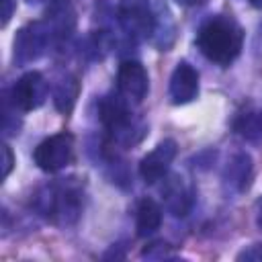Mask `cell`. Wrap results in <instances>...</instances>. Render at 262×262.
Returning a JSON list of instances; mask_svg holds the SVG:
<instances>
[{
    "instance_id": "cell-1",
    "label": "cell",
    "mask_w": 262,
    "mask_h": 262,
    "mask_svg": "<svg viewBox=\"0 0 262 262\" xmlns=\"http://www.w3.org/2000/svg\"><path fill=\"white\" fill-rule=\"evenodd\" d=\"M33 207L47 221L59 227L74 225L84 209V188L78 182V178H66L47 184L39 188L33 196Z\"/></svg>"
},
{
    "instance_id": "cell-2",
    "label": "cell",
    "mask_w": 262,
    "mask_h": 262,
    "mask_svg": "<svg viewBox=\"0 0 262 262\" xmlns=\"http://www.w3.org/2000/svg\"><path fill=\"white\" fill-rule=\"evenodd\" d=\"M196 47L209 61L225 68L244 47V29L231 16H209L196 31Z\"/></svg>"
},
{
    "instance_id": "cell-3",
    "label": "cell",
    "mask_w": 262,
    "mask_h": 262,
    "mask_svg": "<svg viewBox=\"0 0 262 262\" xmlns=\"http://www.w3.org/2000/svg\"><path fill=\"white\" fill-rule=\"evenodd\" d=\"M70 27H72V23L70 25L66 23L63 12L53 14L47 20L29 23L14 37V61L18 66H27V63L39 59L55 39L66 35V31Z\"/></svg>"
},
{
    "instance_id": "cell-4",
    "label": "cell",
    "mask_w": 262,
    "mask_h": 262,
    "mask_svg": "<svg viewBox=\"0 0 262 262\" xmlns=\"http://www.w3.org/2000/svg\"><path fill=\"white\" fill-rule=\"evenodd\" d=\"M98 117L102 127L111 133L113 141L125 147H131L139 143L145 135V125L133 119V113L129 108V100L121 94H111L100 100Z\"/></svg>"
},
{
    "instance_id": "cell-5",
    "label": "cell",
    "mask_w": 262,
    "mask_h": 262,
    "mask_svg": "<svg viewBox=\"0 0 262 262\" xmlns=\"http://www.w3.org/2000/svg\"><path fill=\"white\" fill-rule=\"evenodd\" d=\"M119 23L131 39H151L156 0H119Z\"/></svg>"
},
{
    "instance_id": "cell-6",
    "label": "cell",
    "mask_w": 262,
    "mask_h": 262,
    "mask_svg": "<svg viewBox=\"0 0 262 262\" xmlns=\"http://www.w3.org/2000/svg\"><path fill=\"white\" fill-rule=\"evenodd\" d=\"M33 160L43 172L53 174V172L63 170L74 160V137L70 133L61 131V133H55V135L43 139L35 147Z\"/></svg>"
},
{
    "instance_id": "cell-7",
    "label": "cell",
    "mask_w": 262,
    "mask_h": 262,
    "mask_svg": "<svg viewBox=\"0 0 262 262\" xmlns=\"http://www.w3.org/2000/svg\"><path fill=\"white\" fill-rule=\"evenodd\" d=\"M47 90H49V86H47L43 74H39V72H27L25 76H20L14 82V86L10 90V100L23 113L35 111V108H39L45 102Z\"/></svg>"
},
{
    "instance_id": "cell-8",
    "label": "cell",
    "mask_w": 262,
    "mask_h": 262,
    "mask_svg": "<svg viewBox=\"0 0 262 262\" xmlns=\"http://www.w3.org/2000/svg\"><path fill=\"white\" fill-rule=\"evenodd\" d=\"M117 88L129 102H141L149 90V78L145 68L137 59H125L117 72Z\"/></svg>"
},
{
    "instance_id": "cell-9",
    "label": "cell",
    "mask_w": 262,
    "mask_h": 262,
    "mask_svg": "<svg viewBox=\"0 0 262 262\" xmlns=\"http://www.w3.org/2000/svg\"><path fill=\"white\" fill-rule=\"evenodd\" d=\"M176 141L174 139H164L160 141L141 162H139V176L143 178L145 184H154L158 180H162L168 170H170V164L174 162L176 158Z\"/></svg>"
},
{
    "instance_id": "cell-10",
    "label": "cell",
    "mask_w": 262,
    "mask_h": 262,
    "mask_svg": "<svg viewBox=\"0 0 262 262\" xmlns=\"http://www.w3.org/2000/svg\"><path fill=\"white\" fill-rule=\"evenodd\" d=\"M199 96V72L188 61H178L170 76V98L174 104L192 102Z\"/></svg>"
},
{
    "instance_id": "cell-11",
    "label": "cell",
    "mask_w": 262,
    "mask_h": 262,
    "mask_svg": "<svg viewBox=\"0 0 262 262\" xmlns=\"http://www.w3.org/2000/svg\"><path fill=\"white\" fill-rule=\"evenodd\" d=\"M162 194H164V205L166 209L174 215V217H184L194 203V192L192 188L184 182L182 176H170L164 186H162Z\"/></svg>"
},
{
    "instance_id": "cell-12",
    "label": "cell",
    "mask_w": 262,
    "mask_h": 262,
    "mask_svg": "<svg viewBox=\"0 0 262 262\" xmlns=\"http://www.w3.org/2000/svg\"><path fill=\"white\" fill-rule=\"evenodd\" d=\"M250 178H252V158L246 151L231 156V160L223 170V184L231 192H244L250 186Z\"/></svg>"
},
{
    "instance_id": "cell-13",
    "label": "cell",
    "mask_w": 262,
    "mask_h": 262,
    "mask_svg": "<svg viewBox=\"0 0 262 262\" xmlns=\"http://www.w3.org/2000/svg\"><path fill=\"white\" fill-rule=\"evenodd\" d=\"M162 225V207L154 199H141L135 213V229L139 237H147L156 233Z\"/></svg>"
},
{
    "instance_id": "cell-14",
    "label": "cell",
    "mask_w": 262,
    "mask_h": 262,
    "mask_svg": "<svg viewBox=\"0 0 262 262\" xmlns=\"http://www.w3.org/2000/svg\"><path fill=\"white\" fill-rule=\"evenodd\" d=\"M176 39V25H174V18L168 10L166 4L158 2L156 0V27H154V35H151V43L158 47V49H168Z\"/></svg>"
},
{
    "instance_id": "cell-15",
    "label": "cell",
    "mask_w": 262,
    "mask_h": 262,
    "mask_svg": "<svg viewBox=\"0 0 262 262\" xmlns=\"http://www.w3.org/2000/svg\"><path fill=\"white\" fill-rule=\"evenodd\" d=\"M78 94H80V82L76 76H63L55 88H53V104L59 113H70L78 100Z\"/></svg>"
},
{
    "instance_id": "cell-16",
    "label": "cell",
    "mask_w": 262,
    "mask_h": 262,
    "mask_svg": "<svg viewBox=\"0 0 262 262\" xmlns=\"http://www.w3.org/2000/svg\"><path fill=\"white\" fill-rule=\"evenodd\" d=\"M2 129H4V135L10 137V135H16L18 129H20V121L16 119V106L14 102L10 100V96H4V106H2Z\"/></svg>"
},
{
    "instance_id": "cell-17",
    "label": "cell",
    "mask_w": 262,
    "mask_h": 262,
    "mask_svg": "<svg viewBox=\"0 0 262 262\" xmlns=\"http://www.w3.org/2000/svg\"><path fill=\"white\" fill-rule=\"evenodd\" d=\"M143 258H151V260H164V258H170V246L164 244V242H154L149 244L143 252H141Z\"/></svg>"
},
{
    "instance_id": "cell-18",
    "label": "cell",
    "mask_w": 262,
    "mask_h": 262,
    "mask_svg": "<svg viewBox=\"0 0 262 262\" xmlns=\"http://www.w3.org/2000/svg\"><path fill=\"white\" fill-rule=\"evenodd\" d=\"M237 260H248V262H262V244H252L246 250L237 254Z\"/></svg>"
},
{
    "instance_id": "cell-19",
    "label": "cell",
    "mask_w": 262,
    "mask_h": 262,
    "mask_svg": "<svg viewBox=\"0 0 262 262\" xmlns=\"http://www.w3.org/2000/svg\"><path fill=\"white\" fill-rule=\"evenodd\" d=\"M2 156H4V160H2V174L6 178L10 174V170H12V166H14V156H12V149H10L8 143L2 145Z\"/></svg>"
},
{
    "instance_id": "cell-20",
    "label": "cell",
    "mask_w": 262,
    "mask_h": 262,
    "mask_svg": "<svg viewBox=\"0 0 262 262\" xmlns=\"http://www.w3.org/2000/svg\"><path fill=\"white\" fill-rule=\"evenodd\" d=\"M14 8H16V0H2V27L8 25V20L12 18Z\"/></svg>"
},
{
    "instance_id": "cell-21",
    "label": "cell",
    "mask_w": 262,
    "mask_h": 262,
    "mask_svg": "<svg viewBox=\"0 0 262 262\" xmlns=\"http://www.w3.org/2000/svg\"><path fill=\"white\" fill-rule=\"evenodd\" d=\"M256 223H258V227L262 229V199H260V203H258V211H256Z\"/></svg>"
},
{
    "instance_id": "cell-22",
    "label": "cell",
    "mask_w": 262,
    "mask_h": 262,
    "mask_svg": "<svg viewBox=\"0 0 262 262\" xmlns=\"http://www.w3.org/2000/svg\"><path fill=\"white\" fill-rule=\"evenodd\" d=\"M250 4H252L254 8H262V0H250Z\"/></svg>"
},
{
    "instance_id": "cell-23",
    "label": "cell",
    "mask_w": 262,
    "mask_h": 262,
    "mask_svg": "<svg viewBox=\"0 0 262 262\" xmlns=\"http://www.w3.org/2000/svg\"><path fill=\"white\" fill-rule=\"evenodd\" d=\"M178 4H194V2H199V0H176Z\"/></svg>"
}]
</instances>
